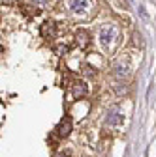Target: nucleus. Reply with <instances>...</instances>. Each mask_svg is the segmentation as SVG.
Segmentation results:
<instances>
[{"label": "nucleus", "instance_id": "1", "mask_svg": "<svg viewBox=\"0 0 156 157\" xmlns=\"http://www.w3.org/2000/svg\"><path fill=\"white\" fill-rule=\"evenodd\" d=\"M117 37H119V26H117L115 23L102 25V28H100V41H102V45H105V47L113 45L117 41Z\"/></svg>", "mask_w": 156, "mask_h": 157}, {"label": "nucleus", "instance_id": "2", "mask_svg": "<svg viewBox=\"0 0 156 157\" xmlns=\"http://www.w3.org/2000/svg\"><path fill=\"white\" fill-rule=\"evenodd\" d=\"M122 122H124V116L121 114L119 109H113V110L107 114V118H105V125H107V127H117V125H121Z\"/></svg>", "mask_w": 156, "mask_h": 157}, {"label": "nucleus", "instance_id": "3", "mask_svg": "<svg viewBox=\"0 0 156 157\" xmlns=\"http://www.w3.org/2000/svg\"><path fill=\"white\" fill-rule=\"evenodd\" d=\"M70 6L75 13H81V11H87L90 10L92 6V0H70Z\"/></svg>", "mask_w": 156, "mask_h": 157}, {"label": "nucleus", "instance_id": "4", "mask_svg": "<svg viewBox=\"0 0 156 157\" xmlns=\"http://www.w3.org/2000/svg\"><path fill=\"white\" fill-rule=\"evenodd\" d=\"M72 94H73V97H83V95L88 94V86L83 81H75L72 84Z\"/></svg>", "mask_w": 156, "mask_h": 157}, {"label": "nucleus", "instance_id": "5", "mask_svg": "<svg viewBox=\"0 0 156 157\" xmlns=\"http://www.w3.org/2000/svg\"><path fill=\"white\" fill-rule=\"evenodd\" d=\"M70 131H72V120L66 116L64 120H60V124H58V127H56V133L60 135V136H68L70 135Z\"/></svg>", "mask_w": 156, "mask_h": 157}, {"label": "nucleus", "instance_id": "6", "mask_svg": "<svg viewBox=\"0 0 156 157\" xmlns=\"http://www.w3.org/2000/svg\"><path fill=\"white\" fill-rule=\"evenodd\" d=\"M77 43H79V47H88V43H90V36H88V32H85V30H79L77 32Z\"/></svg>", "mask_w": 156, "mask_h": 157}, {"label": "nucleus", "instance_id": "7", "mask_svg": "<svg viewBox=\"0 0 156 157\" xmlns=\"http://www.w3.org/2000/svg\"><path fill=\"white\" fill-rule=\"evenodd\" d=\"M42 36L47 39V37H53L55 36V23H51V21H47V23H43L42 25Z\"/></svg>", "mask_w": 156, "mask_h": 157}, {"label": "nucleus", "instance_id": "8", "mask_svg": "<svg viewBox=\"0 0 156 157\" xmlns=\"http://www.w3.org/2000/svg\"><path fill=\"white\" fill-rule=\"evenodd\" d=\"M113 73H115L117 78H124V77L128 75V66H126V64H117Z\"/></svg>", "mask_w": 156, "mask_h": 157}, {"label": "nucleus", "instance_id": "9", "mask_svg": "<svg viewBox=\"0 0 156 157\" xmlns=\"http://www.w3.org/2000/svg\"><path fill=\"white\" fill-rule=\"evenodd\" d=\"M68 51H70V49H68L66 45H64V47H58V49H56V52H58V54H64V52H68Z\"/></svg>", "mask_w": 156, "mask_h": 157}, {"label": "nucleus", "instance_id": "10", "mask_svg": "<svg viewBox=\"0 0 156 157\" xmlns=\"http://www.w3.org/2000/svg\"><path fill=\"white\" fill-rule=\"evenodd\" d=\"M56 157H68V153H58Z\"/></svg>", "mask_w": 156, "mask_h": 157}]
</instances>
